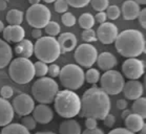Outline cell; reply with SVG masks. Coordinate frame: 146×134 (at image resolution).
<instances>
[{
	"label": "cell",
	"instance_id": "obj_30",
	"mask_svg": "<svg viewBox=\"0 0 146 134\" xmlns=\"http://www.w3.org/2000/svg\"><path fill=\"white\" fill-rule=\"evenodd\" d=\"M100 71L96 68H90L85 72V81L90 84H97L100 80Z\"/></svg>",
	"mask_w": 146,
	"mask_h": 134
},
{
	"label": "cell",
	"instance_id": "obj_2",
	"mask_svg": "<svg viewBox=\"0 0 146 134\" xmlns=\"http://www.w3.org/2000/svg\"><path fill=\"white\" fill-rule=\"evenodd\" d=\"M117 51L125 58H137L145 52V37L138 30H125L118 34L115 40Z\"/></svg>",
	"mask_w": 146,
	"mask_h": 134
},
{
	"label": "cell",
	"instance_id": "obj_5",
	"mask_svg": "<svg viewBox=\"0 0 146 134\" xmlns=\"http://www.w3.org/2000/svg\"><path fill=\"white\" fill-rule=\"evenodd\" d=\"M9 75L14 82L20 85L30 83L35 77L34 63L29 58L18 57L12 60L9 67Z\"/></svg>",
	"mask_w": 146,
	"mask_h": 134
},
{
	"label": "cell",
	"instance_id": "obj_39",
	"mask_svg": "<svg viewBox=\"0 0 146 134\" xmlns=\"http://www.w3.org/2000/svg\"><path fill=\"white\" fill-rule=\"evenodd\" d=\"M0 93H1V98L9 100V98H11L12 96H13L14 90H13V88H12L11 86L7 85V86H3V87L1 88V90H0Z\"/></svg>",
	"mask_w": 146,
	"mask_h": 134
},
{
	"label": "cell",
	"instance_id": "obj_14",
	"mask_svg": "<svg viewBox=\"0 0 146 134\" xmlns=\"http://www.w3.org/2000/svg\"><path fill=\"white\" fill-rule=\"evenodd\" d=\"M122 92L125 98L130 100V101H135L140 96H142L144 93V87L141 82L138 80H129L128 82L124 83Z\"/></svg>",
	"mask_w": 146,
	"mask_h": 134
},
{
	"label": "cell",
	"instance_id": "obj_40",
	"mask_svg": "<svg viewBox=\"0 0 146 134\" xmlns=\"http://www.w3.org/2000/svg\"><path fill=\"white\" fill-rule=\"evenodd\" d=\"M60 68L59 65H57V64H52V65L48 66V70H47V73L50 75V78H57V77H59V73H60Z\"/></svg>",
	"mask_w": 146,
	"mask_h": 134
},
{
	"label": "cell",
	"instance_id": "obj_56",
	"mask_svg": "<svg viewBox=\"0 0 146 134\" xmlns=\"http://www.w3.org/2000/svg\"><path fill=\"white\" fill-rule=\"evenodd\" d=\"M5 1H9V0H5Z\"/></svg>",
	"mask_w": 146,
	"mask_h": 134
},
{
	"label": "cell",
	"instance_id": "obj_49",
	"mask_svg": "<svg viewBox=\"0 0 146 134\" xmlns=\"http://www.w3.org/2000/svg\"><path fill=\"white\" fill-rule=\"evenodd\" d=\"M130 113H131V110H129V109H127V108L123 109L122 113H121V117H122L123 121H124V119H125V118H126Z\"/></svg>",
	"mask_w": 146,
	"mask_h": 134
},
{
	"label": "cell",
	"instance_id": "obj_4",
	"mask_svg": "<svg viewBox=\"0 0 146 134\" xmlns=\"http://www.w3.org/2000/svg\"><path fill=\"white\" fill-rule=\"evenodd\" d=\"M34 53L39 61L44 63H54L61 55L58 40L55 37H41L37 39L34 45Z\"/></svg>",
	"mask_w": 146,
	"mask_h": 134
},
{
	"label": "cell",
	"instance_id": "obj_15",
	"mask_svg": "<svg viewBox=\"0 0 146 134\" xmlns=\"http://www.w3.org/2000/svg\"><path fill=\"white\" fill-rule=\"evenodd\" d=\"M4 41L18 43L25 37V30L21 25H7L4 26L2 30Z\"/></svg>",
	"mask_w": 146,
	"mask_h": 134
},
{
	"label": "cell",
	"instance_id": "obj_22",
	"mask_svg": "<svg viewBox=\"0 0 146 134\" xmlns=\"http://www.w3.org/2000/svg\"><path fill=\"white\" fill-rule=\"evenodd\" d=\"M13 59V50L10 44L0 39V69L7 67Z\"/></svg>",
	"mask_w": 146,
	"mask_h": 134
},
{
	"label": "cell",
	"instance_id": "obj_6",
	"mask_svg": "<svg viewBox=\"0 0 146 134\" xmlns=\"http://www.w3.org/2000/svg\"><path fill=\"white\" fill-rule=\"evenodd\" d=\"M59 91V86L53 78L41 77L33 84L32 92L34 100L40 104H52L57 92Z\"/></svg>",
	"mask_w": 146,
	"mask_h": 134
},
{
	"label": "cell",
	"instance_id": "obj_37",
	"mask_svg": "<svg viewBox=\"0 0 146 134\" xmlns=\"http://www.w3.org/2000/svg\"><path fill=\"white\" fill-rule=\"evenodd\" d=\"M55 11L59 14H63L67 12L68 10V3L66 2V0H55Z\"/></svg>",
	"mask_w": 146,
	"mask_h": 134
},
{
	"label": "cell",
	"instance_id": "obj_32",
	"mask_svg": "<svg viewBox=\"0 0 146 134\" xmlns=\"http://www.w3.org/2000/svg\"><path fill=\"white\" fill-rule=\"evenodd\" d=\"M106 16L110 20H117L121 15V10L118 5H108L106 9Z\"/></svg>",
	"mask_w": 146,
	"mask_h": 134
},
{
	"label": "cell",
	"instance_id": "obj_20",
	"mask_svg": "<svg viewBox=\"0 0 146 134\" xmlns=\"http://www.w3.org/2000/svg\"><path fill=\"white\" fill-rule=\"evenodd\" d=\"M140 10V4L137 3L135 0H126L122 4L121 13L124 20H135L137 19Z\"/></svg>",
	"mask_w": 146,
	"mask_h": 134
},
{
	"label": "cell",
	"instance_id": "obj_50",
	"mask_svg": "<svg viewBox=\"0 0 146 134\" xmlns=\"http://www.w3.org/2000/svg\"><path fill=\"white\" fill-rule=\"evenodd\" d=\"M7 7V1L5 0H0V11H4Z\"/></svg>",
	"mask_w": 146,
	"mask_h": 134
},
{
	"label": "cell",
	"instance_id": "obj_41",
	"mask_svg": "<svg viewBox=\"0 0 146 134\" xmlns=\"http://www.w3.org/2000/svg\"><path fill=\"white\" fill-rule=\"evenodd\" d=\"M103 123H104V126H106V127H108V128H111L113 125L116 124V117H115V115L108 113L105 117L103 118Z\"/></svg>",
	"mask_w": 146,
	"mask_h": 134
},
{
	"label": "cell",
	"instance_id": "obj_29",
	"mask_svg": "<svg viewBox=\"0 0 146 134\" xmlns=\"http://www.w3.org/2000/svg\"><path fill=\"white\" fill-rule=\"evenodd\" d=\"M44 30H45V34H46L47 36L56 37V36H58L60 34V32H61V27H60L59 23L55 22V21H50V22L45 25Z\"/></svg>",
	"mask_w": 146,
	"mask_h": 134
},
{
	"label": "cell",
	"instance_id": "obj_10",
	"mask_svg": "<svg viewBox=\"0 0 146 134\" xmlns=\"http://www.w3.org/2000/svg\"><path fill=\"white\" fill-rule=\"evenodd\" d=\"M75 60L81 67L90 68L96 63L98 57V50L90 43H83L75 50Z\"/></svg>",
	"mask_w": 146,
	"mask_h": 134
},
{
	"label": "cell",
	"instance_id": "obj_48",
	"mask_svg": "<svg viewBox=\"0 0 146 134\" xmlns=\"http://www.w3.org/2000/svg\"><path fill=\"white\" fill-rule=\"evenodd\" d=\"M32 36L34 39H39L42 37V28H34L32 30Z\"/></svg>",
	"mask_w": 146,
	"mask_h": 134
},
{
	"label": "cell",
	"instance_id": "obj_21",
	"mask_svg": "<svg viewBox=\"0 0 146 134\" xmlns=\"http://www.w3.org/2000/svg\"><path fill=\"white\" fill-rule=\"evenodd\" d=\"M15 53L21 58H31L34 53V44L29 39H22L20 42L16 43Z\"/></svg>",
	"mask_w": 146,
	"mask_h": 134
},
{
	"label": "cell",
	"instance_id": "obj_19",
	"mask_svg": "<svg viewBox=\"0 0 146 134\" xmlns=\"http://www.w3.org/2000/svg\"><path fill=\"white\" fill-rule=\"evenodd\" d=\"M96 62L101 70L106 71V70L113 69V67H116L117 64H118V60H117V58L115 57L113 53L104 51L102 53L98 55Z\"/></svg>",
	"mask_w": 146,
	"mask_h": 134
},
{
	"label": "cell",
	"instance_id": "obj_12",
	"mask_svg": "<svg viewBox=\"0 0 146 134\" xmlns=\"http://www.w3.org/2000/svg\"><path fill=\"white\" fill-rule=\"evenodd\" d=\"M12 106H13L14 111L20 116L29 115L33 112L35 108V100L30 94L21 93L14 98Z\"/></svg>",
	"mask_w": 146,
	"mask_h": 134
},
{
	"label": "cell",
	"instance_id": "obj_1",
	"mask_svg": "<svg viewBox=\"0 0 146 134\" xmlns=\"http://www.w3.org/2000/svg\"><path fill=\"white\" fill-rule=\"evenodd\" d=\"M111 102L110 95L101 87L94 84L92 88L87 89L81 98V109L79 114L81 117H94L103 121L110 112Z\"/></svg>",
	"mask_w": 146,
	"mask_h": 134
},
{
	"label": "cell",
	"instance_id": "obj_47",
	"mask_svg": "<svg viewBox=\"0 0 146 134\" xmlns=\"http://www.w3.org/2000/svg\"><path fill=\"white\" fill-rule=\"evenodd\" d=\"M117 108L119 109V110H123V109L127 108V106H128V103H127L126 100H118L117 101Z\"/></svg>",
	"mask_w": 146,
	"mask_h": 134
},
{
	"label": "cell",
	"instance_id": "obj_53",
	"mask_svg": "<svg viewBox=\"0 0 146 134\" xmlns=\"http://www.w3.org/2000/svg\"><path fill=\"white\" fill-rule=\"evenodd\" d=\"M137 3H139V4H146V0H135Z\"/></svg>",
	"mask_w": 146,
	"mask_h": 134
},
{
	"label": "cell",
	"instance_id": "obj_17",
	"mask_svg": "<svg viewBox=\"0 0 146 134\" xmlns=\"http://www.w3.org/2000/svg\"><path fill=\"white\" fill-rule=\"evenodd\" d=\"M15 111L13 106L7 98H0V127H4L12 123Z\"/></svg>",
	"mask_w": 146,
	"mask_h": 134
},
{
	"label": "cell",
	"instance_id": "obj_31",
	"mask_svg": "<svg viewBox=\"0 0 146 134\" xmlns=\"http://www.w3.org/2000/svg\"><path fill=\"white\" fill-rule=\"evenodd\" d=\"M34 68H35V77L41 78V77H45L47 75V70H48L47 63L38 60L36 63H34Z\"/></svg>",
	"mask_w": 146,
	"mask_h": 134
},
{
	"label": "cell",
	"instance_id": "obj_8",
	"mask_svg": "<svg viewBox=\"0 0 146 134\" xmlns=\"http://www.w3.org/2000/svg\"><path fill=\"white\" fill-rule=\"evenodd\" d=\"M27 21L29 25L34 28H44L50 21L52 13L50 9L44 4H34L27 11Z\"/></svg>",
	"mask_w": 146,
	"mask_h": 134
},
{
	"label": "cell",
	"instance_id": "obj_45",
	"mask_svg": "<svg viewBox=\"0 0 146 134\" xmlns=\"http://www.w3.org/2000/svg\"><path fill=\"white\" fill-rule=\"evenodd\" d=\"M110 134H131L127 128H116V129H113L110 130Z\"/></svg>",
	"mask_w": 146,
	"mask_h": 134
},
{
	"label": "cell",
	"instance_id": "obj_13",
	"mask_svg": "<svg viewBox=\"0 0 146 134\" xmlns=\"http://www.w3.org/2000/svg\"><path fill=\"white\" fill-rule=\"evenodd\" d=\"M119 34V30L116 24L111 22L101 23L96 32L97 39L102 44H111L115 42L117 36Z\"/></svg>",
	"mask_w": 146,
	"mask_h": 134
},
{
	"label": "cell",
	"instance_id": "obj_42",
	"mask_svg": "<svg viewBox=\"0 0 146 134\" xmlns=\"http://www.w3.org/2000/svg\"><path fill=\"white\" fill-rule=\"evenodd\" d=\"M137 18H138V20H139L140 25L142 26L143 28H146V10L145 9L140 10Z\"/></svg>",
	"mask_w": 146,
	"mask_h": 134
},
{
	"label": "cell",
	"instance_id": "obj_9",
	"mask_svg": "<svg viewBox=\"0 0 146 134\" xmlns=\"http://www.w3.org/2000/svg\"><path fill=\"white\" fill-rule=\"evenodd\" d=\"M99 81L101 83V88L108 95H117L122 92L125 83L124 77L121 75V72L113 69L106 70L100 77Z\"/></svg>",
	"mask_w": 146,
	"mask_h": 134
},
{
	"label": "cell",
	"instance_id": "obj_55",
	"mask_svg": "<svg viewBox=\"0 0 146 134\" xmlns=\"http://www.w3.org/2000/svg\"><path fill=\"white\" fill-rule=\"evenodd\" d=\"M45 3H53V2H55V0H43Z\"/></svg>",
	"mask_w": 146,
	"mask_h": 134
},
{
	"label": "cell",
	"instance_id": "obj_25",
	"mask_svg": "<svg viewBox=\"0 0 146 134\" xmlns=\"http://www.w3.org/2000/svg\"><path fill=\"white\" fill-rule=\"evenodd\" d=\"M23 17L24 14L22 11L13 9V10H10L7 12L5 19L10 25H20L23 22Z\"/></svg>",
	"mask_w": 146,
	"mask_h": 134
},
{
	"label": "cell",
	"instance_id": "obj_54",
	"mask_svg": "<svg viewBox=\"0 0 146 134\" xmlns=\"http://www.w3.org/2000/svg\"><path fill=\"white\" fill-rule=\"evenodd\" d=\"M3 28H4V24H3V22H2L1 20H0V33H2Z\"/></svg>",
	"mask_w": 146,
	"mask_h": 134
},
{
	"label": "cell",
	"instance_id": "obj_43",
	"mask_svg": "<svg viewBox=\"0 0 146 134\" xmlns=\"http://www.w3.org/2000/svg\"><path fill=\"white\" fill-rule=\"evenodd\" d=\"M95 17V21L96 22H98L99 24H101V23H104L106 22L107 20V16H106V13L103 11V12H98V14H97Z\"/></svg>",
	"mask_w": 146,
	"mask_h": 134
},
{
	"label": "cell",
	"instance_id": "obj_51",
	"mask_svg": "<svg viewBox=\"0 0 146 134\" xmlns=\"http://www.w3.org/2000/svg\"><path fill=\"white\" fill-rule=\"evenodd\" d=\"M41 0H29V2L31 3V5H34V4H38L40 3Z\"/></svg>",
	"mask_w": 146,
	"mask_h": 134
},
{
	"label": "cell",
	"instance_id": "obj_52",
	"mask_svg": "<svg viewBox=\"0 0 146 134\" xmlns=\"http://www.w3.org/2000/svg\"><path fill=\"white\" fill-rule=\"evenodd\" d=\"M139 132H141L142 134H145V132H146V124L143 125L142 128H141V130H140Z\"/></svg>",
	"mask_w": 146,
	"mask_h": 134
},
{
	"label": "cell",
	"instance_id": "obj_26",
	"mask_svg": "<svg viewBox=\"0 0 146 134\" xmlns=\"http://www.w3.org/2000/svg\"><path fill=\"white\" fill-rule=\"evenodd\" d=\"M1 133L3 134H29L30 131L27 130V128L24 127L22 124H7V126L2 127Z\"/></svg>",
	"mask_w": 146,
	"mask_h": 134
},
{
	"label": "cell",
	"instance_id": "obj_38",
	"mask_svg": "<svg viewBox=\"0 0 146 134\" xmlns=\"http://www.w3.org/2000/svg\"><path fill=\"white\" fill-rule=\"evenodd\" d=\"M68 5L75 7V9H81V7H85L88 5L90 0H66Z\"/></svg>",
	"mask_w": 146,
	"mask_h": 134
},
{
	"label": "cell",
	"instance_id": "obj_33",
	"mask_svg": "<svg viewBox=\"0 0 146 134\" xmlns=\"http://www.w3.org/2000/svg\"><path fill=\"white\" fill-rule=\"evenodd\" d=\"M81 37H82V40L84 42L90 43V42H96L97 40V35L96 32L93 30V28H87V30H84L81 34Z\"/></svg>",
	"mask_w": 146,
	"mask_h": 134
},
{
	"label": "cell",
	"instance_id": "obj_11",
	"mask_svg": "<svg viewBox=\"0 0 146 134\" xmlns=\"http://www.w3.org/2000/svg\"><path fill=\"white\" fill-rule=\"evenodd\" d=\"M122 72L125 78L129 80H138L145 72V63L136 58H127L122 64Z\"/></svg>",
	"mask_w": 146,
	"mask_h": 134
},
{
	"label": "cell",
	"instance_id": "obj_28",
	"mask_svg": "<svg viewBox=\"0 0 146 134\" xmlns=\"http://www.w3.org/2000/svg\"><path fill=\"white\" fill-rule=\"evenodd\" d=\"M79 25L83 30H87V28H93V26L95 25V17L90 13H84L79 17Z\"/></svg>",
	"mask_w": 146,
	"mask_h": 134
},
{
	"label": "cell",
	"instance_id": "obj_18",
	"mask_svg": "<svg viewBox=\"0 0 146 134\" xmlns=\"http://www.w3.org/2000/svg\"><path fill=\"white\" fill-rule=\"evenodd\" d=\"M58 42H59L60 49H61V53H66L76 48L78 40L73 33H64L59 35Z\"/></svg>",
	"mask_w": 146,
	"mask_h": 134
},
{
	"label": "cell",
	"instance_id": "obj_36",
	"mask_svg": "<svg viewBox=\"0 0 146 134\" xmlns=\"http://www.w3.org/2000/svg\"><path fill=\"white\" fill-rule=\"evenodd\" d=\"M61 21H62V23H63L65 26H67V27H72V26H74L75 24H76L77 19H76V17L74 16L72 13H70V12H65V13H63L62 17H61Z\"/></svg>",
	"mask_w": 146,
	"mask_h": 134
},
{
	"label": "cell",
	"instance_id": "obj_27",
	"mask_svg": "<svg viewBox=\"0 0 146 134\" xmlns=\"http://www.w3.org/2000/svg\"><path fill=\"white\" fill-rule=\"evenodd\" d=\"M131 112L141 115L144 119L146 117V98L140 96L139 98L135 100L131 106Z\"/></svg>",
	"mask_w": 146,
	"mask_h": 134
},
{
	"label": "cell",
	"instance_id": "obj_23",
	"mask_svg": "<svg viewBox=\"0 0 146 134\" xmlns=\"http://www.w3.org/2000/svg\"><path fill=\"white\" fill-rule=\"evenodd\" d=\"M124 123H125V128H127L131 133L139 132L143 125L145 124L144 118L141 115L137 114V113H133V112L124 119Z\"/></svg>",
	"mask_w": 146,
	"mask_h": 134
},
{
	"label": "cell",
	"instance_id": "obj_35",
	"mask_svg": "<svg viewBox=\"0 0 146 134\" xmlns=\"http://www.w3.org/2000/svg\"><path fill=\"white\" fill-rule=\"evenodd\" d=\"M21 124L23 125L24 127L27 128L29 131L34 130V129H36V127H37L36 119L34 118V116H31L30 114L24 115V117L21 119Z\"/></svg>",
	"mask_w": 146,
	"mask_h": 134
},
{
	"label": "cell",
	"instance_id": "obj_3",
	"mask_svg": "<svg viewBox=\"0 0 146 134\" xmlns=\"http://www.w3.org/2000/svg\"><path fill=\"white\" fill-rule=\"evenodd\" d=\"M54 105L56 112L61 117L73 118L79 114L81 109V98L75 90H59L54 98Z\"/></svg>",
	"mask_w": 146,
	"mask_h": 134
},
{
	"label": "cell",
	"instance_id": "obj_46",
	"mask_svg": "<svg viewBox=\"0 0 146 134\" xmlns=\"http://www.w3.org/2000/svg\"><path fill=\"white\" fill-rule=\"evenodd\" d=\"M83 133L84 134H103L104 132H103V130H101V129H99V128H86V130L83 131Z\"/></svg>",
	"mask_w": 146,
	"mask_h": 134
},
{
	"label": "cell",
	"instance_id": "obj_24",
	"mask_svg": "<svg viewBox=\"0 0 146 134\" xmlns=\"http://www.w3.org/2000/svg\"><path fill=\"white\" fill-rule=\"evenodd\" d=\"M59 132L61 134H80L81 126L73 118H65V121H62L60 125Z\"/></svg>",
	"mask_w": 146,
	"mask_h": 134
},
{
	"label": "cell",
	"instance_id": "obj_34",
	"mask_svg": "<svg viewBox=\"0 0 146 134\" xmlns=\"http://www.w3.org/2000/svg\"><path fill=\"white\" fill-rule=\"evenodd\" d=\"M90 3H92V7L95 11L103 12L110 5V0H90Z\"/></svg>",
	"mask_w": 146,
	"mask_h": 134
},
{
	"label": "cell",
	"instance_id": "obj_44",
	"mask_svg": "<svg viewBox=\"0 0 146 134\" xmlns=\"http://www.w3.org/2000/svg\"><path fill=\"white\" fill-rule=\"evenodd\" d=\"M98 126V119L94 117H86L85 119V127L86 128H95Z\"/></svg>",
	"mask_w": 146,
	"mask_h": 134
},
{
	"label": "cell",
	"instance_id": "obj_16",
	"mask_svg": "<svg viewBox=\"0 0 146 134\" xmlns=\"http://www.w3.org/2000/svg\"><path fill=\"white\" fill-rule=\"evenodd\" d=\"M33 116L37 123L45 125L53 121L54 112L50 107L47 106V104H39L38 106H35L34 108Z\"/></svg>",
	"mask_w": 146,
	"mask_h": 134
},
{
	"label": "cell",
	"instance_id": "obj_7",
	"mask_svg": "<svg viewBox=\"0 0 146 134\" xmlns=\"http://www.w3.org/2000/svg\"><path fill=\"white\" fill-rule=\"evenodd\" d=\"M60 82L65 89L78 90L85 82V72L77 64H67L63 66L59 73Z\"/></svg>",
	"mask_w": 146,
	"mask_h": 134
}]
</instances>
